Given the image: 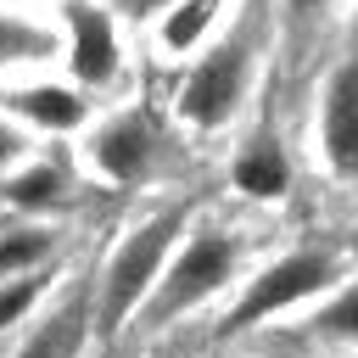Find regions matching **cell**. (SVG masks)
Masks as SVG:
<instances>
[{"label": "cell", "mask_w": 358, "mask_h": 358, "mask_svg": "<svg viewBox=\"0 0 358 358\" xmlns=\"http://www.w3.org/2000/svg\"><path fill=\"white\" fill-rule=\"evenodd\" d=\"M62 62L78 90H106L123 73V34L106 0H62Z\"/></svg>", "instance_id": "cell-4"}, {"label": "cell", "mask_w": 358, "mask_h": 358, "mask_svg": "<svg viewBox=\"0 0 358 358\" xmlns=\"http://www.w3.org/2000/svg\"><path fill=\"white\" fill-rule=\"evenodd\" d=\"M39 291H45V280H39V274L0 280V330H11L17 319H28V313H34V302H39Z\"/></svg>", "instance_id": "cell-16"}, {"label": "cell", "mask_w": 358, "mask_h": 358, "mask_svg": "<svg viewBox=\"0 0 358 358\" xmlns=\"http://www.w3.org/2000/svg\"><path fill=\"white\" fill-rule=\"evenodd\" d=\"M319 145L324 162L352 179L358 173V45L330 67L324 78V101H319Z\"/></svg>", "instance_id": "cell-6"}, {"label": "cell", "mask_w": 358, "mask_h": 358, "mask_svg": "<svg viewBox=\"0 0 358 358\" xmlns=\"http://www.w3.org/2000/svg\"><path fill=\"white\" fill-rule=\"evenodd\" d=\"M179 224H185V213L168 207V213L145 218V224L112 252L106 280H101V302H95V319H101L106 336H117V330L129 324V313L151 296V285H157V274H162V263H168V252H173Z\"/></svg>", "instance_id": "cell-2"}, {"label": "cell", "mask_w": 358, "mask_h": 358, "mask_svg": "<svg viewBox=\"0 0 358 358\" xmlns=\"http://www.w3.org/2000/svg\"><path fill=\"white\" fill-rule=\"evenodd\" d=\"M0 106L11 117H22L28 129H45V134H67V129H84L90 117V95L78 84H17L0 95Z\"/></svg>", "instance_id": "cell-9"}, {"label": "cell", "mask_w": 358, "mask_h": 358, "mask_svg": "<svg viewBox=\"0 0 358 358\" xmlns=\"http://www.w3.org/2000/svg\"><path fill=\"white\" fill-rule=\"evenodd\" d=\"M313 330L330 336V341H358V285H347L341 296H330L313 313Z\"/></svg>", "instance_id": "cell-15"}, {"label": "cell", "mask_w": 358, "mask_h": 358, "mask_svg": "<svg viewBox=\"0 0 358 358\" xmlns=\"http://www.w3.org/2000/svg\"><path fill=\"white\" fill-rule=\"evenodd\" d=\"M90 162H95L112 185L145 179L151 162H157V129H151V117H145V112H123V117L101 123V129L90 134Z\"/></svg>", "instance_id": "cell-8"}, {"label": "cell", "mask_w": 358, "mask_h": 358, "mask_svg": "<svg viewBox=\"0 0 358 358\" xmlns=\"http://www.w3.org/2000/svg\"><path fill=\"white\" fill-rule=\"evenodd\" d=\"M252 62H257V22H252V11H241L235 28H229L224 39H207L201 56L190 62V73H185V84H179V112H185V123H196V129L229 123L235 106L246 101Z\"/></svg>", "instance_id": "cell-1"}, {"label": "cell", "mask_w": 358, "mask_h": 358, "mask_svg": "<svg viewBox=\"0 0 358 358\" xmlns=\"http://www.w3.org/2000/svg\"><path fill=\"white\" fill-rule=\"evenodd\" d=\"M224 0H173L157 11V50L162 56H196L218 28Z\"/></svg>", "instance_id": "cell-11"}, {"label": "cell", "mask_w": 358, "mask_h": 358, "mask_svg": "<svg viewBox=\"0 0 358 358\" xmlns=\"http://www.w3.org/2000/svg\"><path fill=\"white\" fill-rule=\"evenodd\" d=\"M285 6H291L296 17H308V11H319V6H330V0H285Z\"/></svg>", "instance_id": "cell-19"}, {"label": "cell", "mask_w": 358, "mask_h": 358, "mask_svg": "<svg viewBox=\"0 0 358 358\" xmlns=\"http://www.w3.org/2000/svg\"><path fill=\"white\" fill-rule=\"evenodd\" d=\"M28 157V140H22V129L11 123V117H0V168H11V162H22Z\"/></svg>", "instance_id": "cell-17"}, {"label": "cell", "mask_w": 358, "mask_h": 358, "mask_svg": "<svg viewBox=\"0 0 358 358\" xmlns=\"http://www.w3.org/2000/svg\"><path fill=\"white\" fill-rule=\"evenodd\" d=\"M112 6H123V11H134V17H157V11L173 6V0H112Z\"/></svg>", "instance_id": "cell-18"}, {"label": "cell", "mask_w": 358, "mask_h": 358, "mask_svg": "<svg viewBox=\"0 0 358 358\" xmlns=\"http://www.w3.org/2000/svg\"><path fill=\"white\" fill-rule=\"evenodd\" d=\"M229 179H235V190L252 196V201H280V196L291 190V162H285V151H280L274 134H252V140L241 145Z\"/></svg>", "instance_id": "cell-10"}, {"label": "cell", "mask_w": 358, "mask_h": 358, "mask_svg": "<svg viewBox=\"0 0 358 358\" xmlns=\"http://www.w3.org/2000/svg\"><path fill=\"white\" fill-rule=\"evenodd\" d=\"M330 280H336V257H324V252H291V257L268 263L263 274H252V285H246V291H241V302L229 308V319H224V336H235V330H252V324H263L268 313H285V308H296L302 296L324 291Z\"/></svg>", "instance_id": "cell-5"}, {"label": "cell", "mask_w": 358, "mask_h": 358, "mask_svg": "<svg viewBox=\"0 0 358 358\" xmlns=\"http://www.w3.org/2000/svg\"><path fill=\"white\" fill-rule=\"evenodd\" d=\"M62 56V17L45 0H0V73L45 67Z\"/></svg>", "instance_id": "cell-7"}, {"label": "cell", "mask_w": 358, "mask_h": 358, "mask_svg": "<svg viewBox=\"0 0 358 358\" xmlns=\"http://www.w3.org/2000/svg\"><path fill=\"white\" fill-rule=\"evenodd\" d=\"M78 341H84V302L50 313V319H45L11 358H78Z\"/></svg>", "instance_id": "cell-12"}, {"label": "cell", "mask_w": 358, "mask_h": 358, "mask_svg": "<svg viewBox=\"0 0 358 358\" xmlns=\"http://www.w3.org/2000/svg\"><path fill=\"white\" fill-rule=\"evenodd\" d=\"M235 257H241L235 235L196 229V235L162 263V274H157V285H151V296H145L151 324H173L185 308H196V302H207L213 291H224L229 274H235Z\"/></svg>", "instance_id": "cell-3"}, {"label": "cell", "mask_w": 358, "mask_h": 358, "mask_svg": "<svg viewBox=\"0 0 358 358\" xmlns=\"http://www.w3.org/2000/svg\"><path fill=\"white\" fill-rule=\"evenodd\" d=\"M6 196H11L17 207H50V201L62 196V168H50V162H28L22 173H11Z\"/></svg>", "instance_id": "cell-14"}, {"label": "cell", "mask_w": 358, "mask_h": 358, "mask_svg": "<svg viewBox=\"0 0 358 358\" xmlns=\"http://www.w3.org/2000/svg\"><path fill=\"white\" fill-rule=\"evenodd\" d=\"M50 252V235L45 229H11L0 241V280H17V274H34Z\"/></svg>", "instance_id": "cell-13"}]
</instances>
